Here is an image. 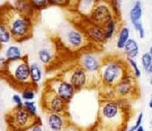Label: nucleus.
<instances>
[{
  "label": "nucleus",
  "instance_id": "1",
  "mask_svg": "<svg viewBox=\"0 0 152 131\" xmlns=\"http://www.w3.org/2000/svg\"><path fill=\"white\" fill-rule=\"evenodd\" d=\"M130 108L125 101H101L97 121L92 131H126L131 118Z\"/></svg>",
  "mask_w": 152,
  "mask_h": 131
},
{
  "label": "nucleus",
  "instance_id": "2",
  "mask_svg": "<svg viewBox=\"0 0 152 131\" xmlns=\"http://www.w3.org/2000/svg\"><path fill=\"white\" fill-rule=\"evenodd\" d=\"M1 24L17 42H23L33 37L31 16L9 3L1 7Z\"/></svg>",
  "mask_w": 152,
  "mask_h": 131
},
{
  "label": "nucleus",
  "instance_id": "3",
  "mask_svg": "<svg viewBox=\"0 0 152 131\" xmlns=\"http://www.w3.org/2000/svg\"><path fill=\"white\" fill-rule=\"evenodd\" d=\"M2 75L4 79L15 89L22 93L25 90L37 89V84L33 81L28 63V56L7 59L2 64Z\"/></svg>",
  "mask_w": 152,
  "mask_h": 131
},
{
  "label": "nucleus",
  "instance_id": "4",
  "mask_svg": "<svg viewBox=\"0 0 152 131\" xmlns=\"http://www.w3.org/2000/svg\"><path fill=\"white\" fill-rule=\"evenodd\" d=\"M98 72L100 84L107 90L106 100L108 99V97L113 96V90L118 85L134 75L132 70H129V66L126 62L116 57H114L112 60L109 59L107 60H103Z\"/></svg>",
  "mask_w": 152,
  "mask_h": 131
},
{
  "label": "nucleus",
  "instance_id": "5",
  "mask_svg": "<svg viewBox=\"0 0 152 131\" xmlns=\"http://www.w3.org/2000/svg\"><path fill=\"white\" fill-rule=\"evenodd\" d=\"M5 119L9 127L25 131L37 124H41V120L37 114L30 111L27 107L18 106L11 109L5 114Z\"/></svg>",
  "mask_w": 152,
  "mask_h": 131
},
{
  "label": "nucleus",
  "instance_id": "6",
  "mask_svg": "<svg viewBox=\"0 0 152 131\" xmlns=\"http://www.w3.org/2000/svg\"><path fill=\"white\" fill-rule=\"evenodd\" d=\"M119 18L116 15L113 7L112 2L94 1L89 21L99 28L105 30L112 21H116Z\"/></svg>",
  "mask_w": 152,
  "mask_h": 131
},
{
  "label": "nucleus",
  "instance_id": "7",
  "mask_svg": "<svg viewBox=\"0 0 152 131\" xmlns=\"http://www.w3.org/2000/svg\"><path fill=\"white\" fill-rule=\"evenodd\" d=\"M67 101L57 95L47 86H44L40 98L42 110L47 114H66L68 110Z\"/></svg>",
  "mask_w": 152,
  "mask_h": 131
},
{
  "label": "nucleus",
  "instance_id": "8",
  "mask_svg": "<svg viewBox=\"0 0 152 131\" xmlns=\"http://www.w3.org/2000/svg\"><path fill=\"white\" fill-rule=\"evenodd\" d=\"M61 76V79L71 84L75 90L88 87V84L90 82L87 70L79 65L69 69L67 72L62 73Z\"/></svg>",
  "mask_w": 152,
  "mask_h": 131
},
{
  "label": "nucleus",
  "instance_id": "9",
  "mask_svg": "<svg viewBox=\"0 0 152 131\" xmlns=\"http://www.w3.org/2000/svg\"><path fill=\"white\" fill-rule=\"evenodd\" d=\"M45 85L54 91L57 95L68 102L71 100L75 89L71 84L61 79L60 78H53L47 80Z\"/></svg>",
  "mask_w": 152,
  "mask_h": 131
},
{
  "label": "nucleus",
  "instance_id": "10",
  "mask_svg": "<svg viewBox=\"0 0 152 131\" xmlns=\"http://www.w3.org/2000/svg\"><path fill=\"white\" fill-rule=\"evenodd\" d=\"M86 37L84 33L76 29H69L64 34V43L66 47L70 50H77L84 48L88 45Z\"/></svg>",
  "mask_w": 152,
  "mask_h": 131
},
{
  "label": "nucleus",
  "instance_id": "11",
  "mask_svg": "<svg viewBox=\"0 0 152 131\" xmlns=\"http://www.w3.org/2000/svg\"><path fill=\"white\" fill-rule=\"evenodd\" d=\"M129 16L135 30L138 31L140 38H145V29H144L142 22V3H141L140 1H137V2H135L134 5L130 10Z\"/></svg>",
  "mask_w": 152,
  "mask_h": 131
},
{
  "label": "nucleus",
  "instance_id": "12",
  "mask_svg": "<svg viewBox=\"0 0 152 131\" xmlns=\"http://www.w3.org/2000/svg\"><path fill=\"white\" fill-rule=\"evenodd\" d=\"M102 62L95 55L91 54H84L80 56L79 66L88 72L99 71Z\"/></svg>",
  "mask_w": 152,
  "mask_h": 131
},
{
  "label": "nucleus",
  "instance_id": "13",
  "mask_svg": "<svg viewBox=\"0 0 152 131\" xmlns=\"http://www.w3.org/2000/svg\"><path fill=\"white\" fill-rule=\"evenodd\" d=\"M49 126L53 130L60 131L70 125V122L68 120L66 114H51L48 118Z\"/></svg>",
  "mask_w": 152,
  "mask_h": 131
},
{
  "label": "nucleus",
  "instance_id": "14",
  "mask_svg": "<svg viewBox=\"0 0 152 131\" xmlns=\"http://www.w3.org/2000/svg\"><path fill=\"white\" fill-rule=\"evenodd\" d=\"M124 48L126 54L129 58L133 59L138 55V52H139L138 43H137V42L134 39H132V38L131 39H129Z\"/></svg>",
  "mask_w": 152,
  "mask_h": 131
},
{
  "label": "nucleus",
  "instance_id": "15",
  "mask_svg": "<svg viewBox=\"0 0 152 131\" xmlns=\"http://www.w3.org/2000/svg\"><path fill=\"white\" fill-rule=\"evenodd\" d=\"M129 30L127 27H123L119 31V39L117 41V47L119 49L124 48L126 43L129 40Z\"/></svg>",
  "mask_w": 152,
  "mask_h": 131
},
{
  "label": "nucleus",
  "instance_id": "16",
  "mask_svg": "<svg viewBox=\"0 0 152 131\" xmlns=\"http://www.w3.org/2000/svg\"><path fill=\"white\" fill-rule=\"evenodd\" d=\"M38 54L40 61H42V63H43L45 65H50L52 63L53 56L50 50L47 48H42L39 50Z\"/></svg>",
  "mask_w": 152,
  "mask_h": 131
},
{
  "label": "nucleus",
  "instance_id": "17",
  "mask_svg": "<svg viewBox=\"0 0 152 131\" xmlns=\"http://www.w3.org/2000/svg\"><path fill=\"white\" fill-rule=\"evenodd\" d=\"M30 69H31V78H32L33 81L35 83L40 81V79H41V72H40L39 66L36 63L31 64L30 66Z\"/></svg>",
  "mask_w": 152,
  "mask_h": 131
},
{
  "label": "nucleus",
  "instance_id": "18",
  "mask_svg": "<svg viewBox=\"0 0 152 131\" xmlns=\"http://www.w3.org/2000/svg\"><path fill=\"white\" fill-rule=\"evenodd\" d=\"M5 55L7 57V59H11V58H18V57H21V51L19 50V48L15 46H11L8 48V50H6V53H5Z\"/></svg>",
  "mask_w": 152,
  "mask_h": 131
},
{
  "label": "nucleus",
  "instance_id": "19",
  "mask_svg": "<svg viewBox=\"0 0 152 131\" xmlns=\"http://www.w3.org/2000/svg\"><path fill=\"white\" fill-rule=\"evenodd\" d=\"M142 63L145 71H148L149 68L152 65V57L149 52H146L142 57Z\"/></svg>",
  "mask_w": 152,
  "mask_h": 131
},
{
  "label": "nucleus",
  "instance_id": "20",
  "mask_svg": "<svg viewBox=\"0 0 152 131\" xmlns=\"http://www.w3.org/2000/svg\"><path fill=\"white\" fill-rule=\"evenodd\" d=\"M11 38L10 33L2 24L0 25V41L1 43H7Z\"/></svg>",
  "mask_w": 152,
  "mask_h": 131
},
{
  "label": "nucleus",
  "instance_id": "21",
  "mask_svg": "<svg viewBox=\"0 0 152 131\" xmlns=\"http://www.w3.org/2000/svg\"><path fill=\"white\" fill-rule=\"evenodd\" d=\"M30 4L34 9H42L47 7L49 5L48 1L46 0H40V1H30Z\"/></svg>",
  "mask_w": 152,
  "mask_h": 131
},
{
  "label": "nucleus",
  "instance_id": "22",
  "mask_svg": "<svg viewBox=\"0 0 152 131\" xmlns=\"http://www.w3.org/2000/svg\"><path fill=\"white\" fill-rule=\"evenodd\" d=\"M127 61L129 63L130 66H131V68L132 69L133 73H134V75H135V77H136V78L140 77V76H141V71H140V69H139V68H138L137 63H135V61L133 59L129 58V57H127Z\"/></svg>",
  "mask_w": 152,
  "mask_h": 131
},
{
  "label": "nucleus",
  "instance_id": "23",
  "mask_svg": "<svg viewBox=\"0 0 152 131\" xmlns=\"http://www.w3.org/2000/svg\"><path fill=\"white\" fill-rule=\"evenodd\" d=\"M21 95H22V98H24V99L31 100L34 97V91H32V90H25L21 93Z\"/></svg>",
  "mask_w": 152,
  "mask_h": 131
},
{
  "label": "nucleus",
  "instance_id": "24",
  "mask_svg": "<svg viewBox=\"0 0 152 131\" xmlns=\"http://www.w3.org/2000/svg\"><path fill=\"white\" fill-rule=\"evenodd\" d=\"M24 106L25 107H27V108L28 109V110H30V111H31L32 113H34V114H36V107H35L34 104L33 103V102H25L24 103Z\"/></svg>",
  "mask_w": 152,
  "mask_h": 131
},
{
  "label": "nucleus",
  "instance_id": "25",
  "mask_svg": "<svg viewBox=\"0 0 152 131\" xmlns=\"http://www.w3.org/2000/svg\"><path fill=\"white\" fill-rule=\"evenodd\" d=\"M25 131H43L42 130V124H37L31 127V128L28 129Z\"/></svg>",
  "mask_w": 152,
  "mask_h": 131
},
{
  "label": "nucleus",
  "instance_id": "26",
  "mask_svg": "<svg viewBox=\"0 0 152 131\" xmlns=\"http://www.w3.org/2000/svg\"><path fill=\"white\" fill-rule=\"evenodd\" d=\"M12 98H13V102H14L15 104H17L16 105H18V106L24 105V104H22V102H21V98H20V96H19V95H15Z\"/></svg>",
  "mask_w": 152,
  "mask_h": 131
},
{
  "label": "nucleus",
  "instance_id": "27",
  "mask_svg": "<svg viewBox=\"0 0 152 131\" xmlns=\"http://www.w3.org/2000/svg\"><path fill=\"white\" fill-rule=\"evenodd\" d=\"M142 119H143V113H140V114H138V118H137L136 123H135V124L134 125V126L136 127V129H138V128L141 126V124H142Z\"/></svg>",
  "mask_w": 152,
  "mask_h": 131
},
{
  "label": "nucleus",
  "instance_id": "28",
  "mask_svg": "<svg viewBox=\"0 0 152 131\" xmlns=\"http://www.w3.org/2000/svg\"><path fill=\"white\" fill-rule=\"evenodd\" d=\"M135 131H145V129H144L143 127H142V126H140V127H138V129H137L136 130H135Z\"/></svg>",
  "mask_w": 152,
  "mask_h": 131
},
{
  "label": "nucleus",
  "instance_id": "29",
  "mask_svg": "<svg viewBox=\"0 0 152 131\" xmlns=\"http://www.w3.org/2000/svg\"><path fill=\"white\" fill-rule=\"evenodd\" d=\"M9 131H21V130H15V129H13V128L9 127Z\"/></svg>",
  "mask_w": 152,
  "mask_h": 131
},
{
  "label": "nucleus",
  "instance_id": "30",
  "mask_svg": "<svg viewBox=\"0 0 152 131\" xmlns=\"http://www.w3.org/2000/svg\"><path fill=\"white\" fill-rule=\"evenodd\" d=\"M148 105H149V107H150L152 109V98H151V100H150V102H149V104H148Z\"/></svg>",
  "mask_w": 152,
  "mask_h": 131
},
{
  "label": "nucleus",
  "instance_id": "31",
  "mask_svg": "<svg viewBox=\"0 0 152 131\" xmlns=\"http://www.w3.org/2000/svg\"><path fill=\"white\" fill-rule=\"evenodd\" d=\"M148 72L149 73H152V65L151 66V67L149 68V69H148Z\"/></svg>",
  "mask_w": 152,
  "mask_h": 131
},
{
  "label": "nucleus",
  "instance_id": "32",
  "mask_svg": "<svg viewBox=\"0 0 152 131\" xmlns=\"http://www.w3.org/2000/svg\"><path fill=\"white\" fill-rule=\"evenodd\" d=\"M149 53H150V54L151 55V57H152V46L150 47V49H149Z\"/></svg>",
  "mask_w": 152,
  "mask_h": 131
},
{
  "label": "nucleus",
  "instance_id": "33",
  "mask_svg": "<svg viewBox=\"0 0 152 131\" xmlns=\"http://www.w3.org/2000/svg\"><path fill=\"white\" fill-rule=\"evenodd\" d=\"M150 84L152 85V77L151 78V79H150Z\"/></svg>",
  "mask_w": 152,
  "mask_h": 131
},
{
  "label": "nucleus",
  "instance_id": "34",
  "mask_svg": "<svg viewBox=\"0 0 152 131\" xmlns=\"http://www.w3.org/2000/svg\"><path fill=\"white\" fill-rule=\"evenodd\" d=\"M150 124H151V128H152V121H151Z\"/></svg>",
  "mask_w": 152,
  "mask_h": 131
},
{
  "label": "nucleus",
  "instance_id": "35",
  "mask_svg": "<svg viewBox=\"0 0 152 131\" xmlns=\"http://www.w3.org/2000/svg\"><path fill=\"white\" fill-rule=\"evenodd\" d=\"M151 98H152V93H151Z\"/></svg>",
  "mask_w": 152,
  "mask_h": 131
}]
</instances>
